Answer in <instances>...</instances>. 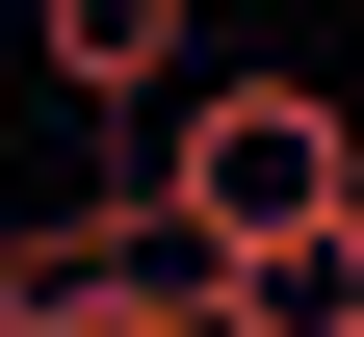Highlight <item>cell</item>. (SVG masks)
I'll return each mask as SVG.
<instances>
[{
  "label": "cell",
  "instance_id": "1",
  "mask_svg": "<svg viewBox=\"0 0 364 337\" xmlns=\"http://www.w3.org/2000/svg\"><path fill=\"white\" fill-rule=\"evenodd\" d=\"M130 208H156V260H260V233L364 208V130H338V78H182L156 156H130Z\"/></svg>",
  "mask_w": 364,
  "mask_h": 337
},
{
  "label": "cell",
  "instance_id": "2",
  "mask_svg": "<svg viewBox=\"0 0 364 337\" xmlns=\"http://www.w3.org/2000/svg\"><path fill=\"white\" fill-rule=\"evenodd\" d=\"M0 53L53 78V104H182L208 26H182V0H0Z\"/></svg>",
  "mask_w": 364,
  "mask_h": 337
},
{
  "label": "cell",
  "instance_id": "3",
  "mask_svg": "<svg viewBox=\"0 0 364 337\" xmlns=\"http://www.w3.org/2000/svg\"><path fill=\"white\" fill-rule=\"evenodd\" d=\"M182 337H364V208L260 233V260H182Z\"/></svg>",
  "mask_w": 364,
  "mask_h": 337
},
{
  "label": "cell",
  "instance_id": "4",
  "mask_svg": "<svg viewBox=\"0 0 364 337\" xmlns=\"http://www.w3.org/2000/svg\"><path fill=\"white\" fill-rule=\"evenodd\" d=\"M0 337H182V260H0Z\"/></svg>",
  "mask_w": 364,
  "mask_h": 337
}]
</instances>
